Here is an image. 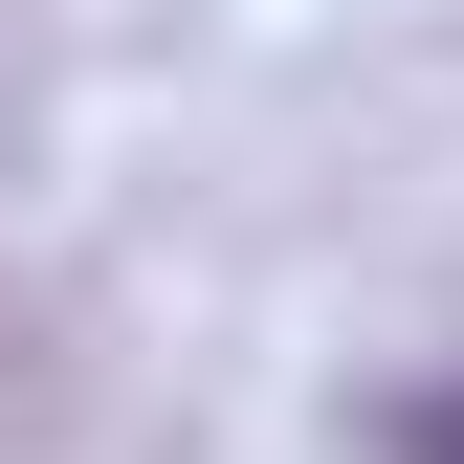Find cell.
<instances>
[{
  "instance_id": "cell-1",
  "label": "cell",
  "mask_w": 464,
  "mask_h": 464,
  "mask_svg": "<svg viewBox=\"0 0 464 464\" xmlns=\"http://www.w3.org/2000/svg\"><path fill=\"white\" fill-rule=\"evenodd\" d=\"M398 464H464V376H442V398H398Z\"/></svg>"
}]
</instances>
